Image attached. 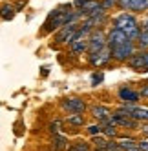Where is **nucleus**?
Returning <instances> with one entry per match:
<instances>
[{"instance_id":"nucleus-21","label":"nucleus","mask_w":148,"mask_h":151,"mask_svg":"<svg viewBox=\"0 0 148 151\" xmlns=\"http://www.w3.org/2000/svg\"><path fill=\"white\" fill-rule=\"evenodd\" d=\"M2 18L4 20H9V18H13V15H15V11H13V7H9V6H4V9H2Z\"/></svg>"},{"instance_id":"nucleus-11","label":"nucleus","mask_w":148,"mask_h":151,"mask_svg":"<svg viewBox=\"0 0 148 151\" xmlns=\"http://www.w3.org/2000/svg\"><path fill=\"white\" fill-rule=\"evenodd\" d=\"M139 96H141L139 93L133 91V89H130V88H123V89L119 91V99H121L123 102H135Z\"/></svg>"},{"instance_id":"nucleus-10","label":"nucleus","mask_w":148,"mask_h":151,"mask_svg":"<svg viewBox=\"0 0 148 151\" xmlns=\"http://www.w3.org/2000/svg\"><path fill=\"white\" fill-rule=\"evenodd\" d=\"M113 120L115 124H119V126H124V127H137V118H133L130 113H115L113 115Z\"/></svg>"},{"instance_id":"nucleus-24","label":"nucleus","mask_w":148,"mask_h":151,"mask_svg":"<svg viewBox=\"0 0 148 151\" xmlns=\"http://www.w3.org/2000/svg\"><path fill=\"white\" fill-rule=\"evenodd\" d=\"M115 4H119V0H104V2H102V7L108 9V7H112V6H115Z\"/></svg>"},{"instance_id":"nucleus-15","label":"nucleus","mask_w":148,"mask_h":151,"mask_svg":"<svg viewBox=\"0 0 148 151\" xmlns=\"http://www.w3.org/2000/svg\"><path fill=\"white\" fill-rule=\"evenodd\" d=\"M130 115L137 120H148V109H144V107H133Z\"/></svg>"},{"instance_id":"nucleus-14","label":"nucleus","mask_w":148,"mask_h":151,"mask_svg":"<svg viewBox=\"0 0 148 151\" xmlns=\"http://www.w3.org/2000/svg\"><path fill=\"white\" fill-rule=\"evenodd\" d=\"M93 116L99 118V120H108V118H110L108 107H104V106H95V107H93Z\"/></svg>"},{"instance_id":"nucleus-12","label":"nucleus","mask_w":148,"mask_h":151,"mask_svg":"<svg viewBox=\"0 0 148 151\" xmlns=\"http://www.w3.org/2000/svg\"><path fill=\"white\" fill-rule=\"evenodd\" d=\"M101 7H102V4H101V2H97V0H86V2H84V6L81 7V11H82V13L91 15L93 11H97V9H101Z\"/></svg>"},{"instance_id":"nucleus-26","label":"nucleus","mask_w":148,"mask_h":151,"mask_svg":"<svg viewBox=\"0 0 148 151\" xmlns=\"http://www.w3.org/2000/svg\"><path fill=\"white\" fill-rule=\"evenodd\" d=\"M91 82L95 84V86H97V82H102V75L99 73V75H93V77H91Z\"/></svg>"},{"instance_id":"nucleus-8","label":"nucleus","mask_w":148,"mask_h":151,"mask_svg":"<svg viewBox=\"0 0 148 151\" xmlns=\"http://www.w3.org/2000/svg\"><path fill=\"white\" fill-rule=\"evenodd\" d=\"M130 37L124 33L123 29H117V27H113L110 33H108V46H117V44H123V42H128Z\"/></svg>"},{"instance_id":"nucleus-28","label":"nucleus","mask_w":148,"mask_h":151,"mask_svg":"<svg viewBox=\"0 0 148 151\" xmlns=\"http://www.w3.org/2000/svg\"><path fill=\"white\" fill-rule=\"evenodd\" d=\"M84 2H86V0H75L73 4H75V6H79V7H82V6H84Z\"/></svg>"},{"instance_id":"nucleus-3","label":"nucleus","mask_w":148,"mask_h":151,"mask_svg":"<svg viewBox=\"0 0 148 151\" xmlns=\"http://www.w3.org/2000/svg\"><path fill=\"white\" fill-rule=\"evenodd\" d=\"M130 68L135 71H148V51H139L133 53L128 60Z\"/></svg>"},{"instance_id":"nucleus-13","label":"nucleus","mask_w":148,"mask_h":151,"mask_svg":"<svg viewBox=\"0 0 148 151\" xmlns=\"http://www.w3.org/2000/svg\"><path fill=\"white\" fill-rule=\"evenodd\" d=\"M70 46H71V51L73 53H82L84 49H88V42H86V38H75L73 42H70Z\"/></svg>"},{"instance_id":"nucleus-27","label":"nucleus","mask_w":148,"mask_h":151,"mask_svg":"<svg viewBox=\"0 0 148 151\" xmlns=\"http://www.w3.org/2000/svg\"><path fill=\"white\" fill-rule=\"evenodd\" d=\"M139 147H141L143 151H148V140H144V142H141V144H139Z\"/></svg>"},{"instance_id":"nucleus-2","label":"nucleus","mask_w":148,"mask_h":151,"mask_svg":"<svg viewBox=\"0 0 148 151\" xmlns=\"http://www.w3.org/2000/svg\"><path fill=\"white\" fill-rule=\"evenodd\" d=\"M133 40H128V42H123V44H117V46H112V57L115 60H130V57L133 55Z\"/></svg>"},{"instance_id":"nucleus-23","label":"nucleus","mask_w":148,"mask_h":151,"mask_svg":"<svg viewBox=\"0 0 148 151\" xmlns=\"http://www.w3.org/2000/svg\"><path fill=\"white\" fill-rule=\"evenodd\" d=\"M88 131H90L91 135H99V133L102 131V127H101V126H90V127H88Z\"/></svg>"},{"instance_id":"nucleus-32","label":"nucleus","mask_w":148,"mask_h":151,"mask_svg":"<svg viewBox=\"0 0 148 151\" xmlns=\"http://www.w3.org/2000/svg\"><path fill=\"white\" fill-rule=\"evenodd\" d=\"M143 26H144V29L148 31V20H144V24H143Z\"/></svg>"},{"instance_id":"nucleus-30","label":"nucleus","mask_w":148,"mask_h":151,"mask_svg":"<svg viewBox=\"0 0 148 151\" xmlns=\"http://www.w3.org/2000/svg\"><path fill=\"white\" fill-rule=\"evenodd\" d=\"M143 131H144V133L148 135V126H143Z\"/></svg>"},{"instance_id":"nucleus-4","label":"nucleus","mask_w":148,"mask_h":151,"mask_svg":"<svg viewBox=\"0 0 148 151\" xmlns=\"http://www.w3.org/2000/svg\"><path fill=\"white\" fill-rule=\"evenodd\" d=\"M106 42H108V37H104L101 31H93V33L90 35V40H88L90 53H97L102 47H106Z\"/></svg>"},{"instance_id":"nucleus-20","label":"nucleus","mask_w":148,"mask_h":151,"mask_svg":"<svg viewBox=\"0 0 148 151\" xmlns=\"http://www.w3.org/2000/svg\"><path fill=\"white\" fill-rule=\"evenodd\" d=\"M68 122H70V124H73V126H82V122H84V116H82V113L71 115V116H68Z\"/></svg>"},{"instance_id":"nucleus-25","label":"nucleus","mask_w":148,"mask_h":151,"mask_svg":"<svg viewBox=\"0 0 148 151\" xmlns=\"http://www.w3.org/2000/svg\"><path fill=\"white\" fill-rule=\"evenodd\" d=\"M139 95H141V99H148V86H144V88H141Z\"/></svg>"},{"instance_id":"nucleus-7","label":"nucleus","mask_w":148,"mask_h":151,"mask_svg":"<svg viewBox=\"0 0 148 151\" xmlns=\"http://www.w3.org/2000/svg\"><path fill=\"white\" fill-rule=\"evenodd\" d=\"M62 107L68 111V113H71V115H77V113H82L84 111V102L81 100V99H66L64 102H62Z\"/></svg>"},{"instance_id":"nucleus-6","label":"nucleus","mask_w":148,"mask_h":151,"mask_svg":"<svg viewBox=\"0 0 148 151\" xmlns=\"http://www.w3.org/2000/svg\"><path fill=\"white\" fill-rule=\"evenodd\" d=\"M110 57H112V47L108 46V47H102L97 53H91L90 62H91V66H97L99 68V66H102V64H106L110 60Z\"/></svg>"},{"instance_id":"nucleus-19","label":"nucleus","mask_w":148,"mask_h":151,"mask_svg":"<svg viewBox=\"0 0 148 151\" xmlns=\"http://www.w3.org/2000/svg\"><path fill=\"white\" fill-rule=\"evenodd\" d=\"M137 42H139V47L141 49H148V31L146 29L141 31V35H139V38H137Z\"/></svg>"},{"instance_id":"nucleus-17","label":"nucleus","mask_w":148,"mask_h":151,"mask_svg":"<svg viewBox=\"0 0 148 151\" xmlns=\"http://www.w3.org/2000/svg\"><path fill=\"white\" fill-rule=\"evenodd\" d=\"M68 151H90V146H88V142H82V140H79V142H73Z\"/></svg>"},{"instance_id":"nucleus-5","label":"nucleus","mask_w":148,"mask_h":151,"mask_svg":"<svg viewBox=\"0 0 148 151\" xmlns=\"http://www.w3.org/2000/svg\"><path fill=\"white\" fill-rule=\"evenodd\" d=\"M77 33H79L77 24H66V26H62V29L59 31L57 42H73L75 37H77Z\"/></svg>"},{"instance_id":"nucleus-31","label":"nucleus","mask_w":148,"mask_h":151,"mask_svg":"<svg viewBox=\"0 0 148 151\" xmlns=\"http://www.w3.org/2000/svg\"><path fill=\"white\" fill-rule=\"evenodd\" d=\"M128 151H143L141 147H133V149H128Z\"/></svg>"},{"instance_id":"nucleus-22","label":"nucleus","mask_w":148,"mask_h":151,"mask_svg":"<svg viewBox=\"0 0 148 151\" xmlns=\"http://www.w3.org/2000/svg\"><path fill=\"white\" fill-rule=\"evenodd\" d=\"M93 142H95V146H97V147H106V146H108V140L102 138V137H95Z\"/></svg>"},{"instance_id":"nucleus-16","label":"nucleus","mask_w":148,"mask_h":151,"mask_svg":"<svg viewBox=\"0 0 148 151\" xmlns=\"http://www.w3.org/2000/svg\"><path fill=\"white\" fill-rule=\"evenodd\" d=\"M64 147H66V138L62 137V135L55 137L53 138V151H62Z\"/></svg>"},{"instance_id":"nucleus-1","label":"nucleus","mask_w":148,"mask_h":151,"mask_svg":"<svg viewBox=\"0 0 148 151\" xmlns=\"http://www.w3.org/2000/svg\"><path fill=\"white\" fill-rule=\"evenodd\" d=\"M113 26L117 27V29H123L124 33L130 37V40H137V38H139V35H141L139 26H137V20L130 13H121L119 17H115Z\"/></svg>"},{"instance_id":"nucleus-29","label":"nucleus","mask_w":148,"mask_h":151,"mask_svg":"<svg viewBox=\"0 0 148 151\" xmlns=\"http://www.w3.org/2000/svg\"><path fill=\"white\" fill-rule=\"evenodd\" d=\"M59 129V122H55V124H51V131H57Z\"/></svg>"},{"instance_id":"nucleus-9","label":"nucleus","mask_w":148,"mask_h":151,"mask_svg":"<svg viewBox=\"0 0 148 151\" xmlns=\"http://www.w3.org/2000/svg\"><path fill=\"white\" fill-rule=\"evenodd\" d=\"M119 6L130 11H143L148 9V0H119Z\"/></svg>"},{"instance_id":"nucleus-18","label":"nucleus","mask_w":148,"mask_h":151,"mask_svg":"<svg viewBox=\"0 0 148 151\" xmlns=\"http://www.w3.org/2000/svg\"><path fill=\"white\" fill-rule=\"evenodd\" d=\"M119 146L123 147V149H133V147H139V144H135L132 138H123V140H119Z\"/></svg>"}]
</instances>
